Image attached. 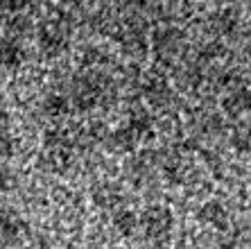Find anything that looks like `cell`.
Returning a JSON list of instances; mask_svg holds the SVG:
<instances>
[{"instance_id":"cell-12","label":"cell","mask_w":251,"mask_h":249,"mask_svg":"<svg viewBox=\"0 0 251 249\" xmlns=\"http://www.w3.org/2000/svg\"><path fill=\"white\" fill-rule=\"evenodd\" d=\"M93 199L98 206H102V209H118V206H123V195H120V191H118L116 186H100L98 191L93 193Z\"/></svg>"},{"instance_id":"cell-6","label":"cell","mask_w":251,"mask_h":249,"mask_svg":"<svg viewBox=\"0 0 251 249\" xmlns=\"http://www.w3.org/2000/svg\"><path fill=\"white\" fill-rule=\"evenodd\" d=\"M222 109L231 116H240L251 109V88H233L222 102Z\"/></svg>"},{"instance_id":"cell-19","label":"cell","mask_w":251,"mask_h":249,"mask_svg":"<svg viewBox=\"0 0 251 249\" xmlns=\"http://www.w3.org/2000/svg\"><path fill=\"white\" fill-rule=\"evenodd\" d=\"M113 224H116V229L120 233L129 236V233L138 226V218H136V213H131L129 209H118L116 215H113Z\"/></svg>"},{"instance_id":"cell-8","label":"cell","mask_w":251,"mask_h":249,"mask_svg":"<svg viewBox=\"0 0 251 249\" xmlns=\"http://www.w3.org/2000/svg\"><path fill=\"white\" fill-rule=\"evenodd\" d=\"M120 46H123L125 55H131V57H143L147 53V41L145 34L138 32V29H129L125 34H120Z\"/></svg>"},{"instance_id":"cell-21","label":"cell","mask_w":251,"mask_h":249,"mask_svg":"<svg viewBox=\"0 0 251 249\" xmlns=\"http://www.w3.org/2000/svg\"><path fill=\"white\" fill-rule=\"evenodd\" d=\"M14 186H16V174L7 166H0V188L2 191H12Z\"/></svg>"},{"instance_id":"cell-26","label":"cell","mask_w":251,"mask_h":249,"mask_svg":"<svg viewBox=\"0 0 251 249\" xmlns=\"http://www.w3.org/2000/svg\"><path fill=\"white\" fill-rule=\"evenodd\" d=\"M7 127H9V116L5 109H0V134H5Z\"/></svg>"},{"instance_id":"cell-14","label":"cell","mask_w":251,"mask_h":249,"mask_svg":"<svg viewBox=\"0 0 251 249\" xmlns=\"http://www.w3.org/2000/svg\"><path fill=\"white\" fill-rule=\"evenodd\" d=\"M193 127L201 134H217V132H222L224 122H222V118L217 116V113H213V111H199L197 116H195Z\"/></svg>"},{"instance_id":"cell-17","label":"cell","mask_w":251,"mask_h":249,"mask_svg":"<svg viewBox=\"0 0 251 249\" xmlns=\"http://www.w3.org/2000/svg\"><path fill=\"white\" fill-rule=\"evenodd\" d=\"M32 32V21H29L27 16H23V14H16V16H12V21L7 23V39L12 41H21L25 39V36Z\"/></svg>"},{"instance_id":"cell-11","label":"cell","mask_w":251,"mask_h":249,"mask_svg":"<svg viewBox=\"0 0 251 249\" xmlns=\"http://www.w3.org/2000/svg\"><path fill=\"white\" fill-rule=\"evenodd\" d=\"M172 77H175V82L179 86L190 88V86H197L201 82V70H199V66L195 61H183V66H179L172 73Z\"/></svg>"},{"instance_id":"cell-24","label":"cell","mask_w":251,"mask_h":249,"mask_svg":"<svg viewBox=\"0 0 251 249\" xmlns=\"http://www.w3.org/2000/svg\"><path fill=\"white\" fill-rule=\"evenodd\" d=\"M102 53H100L98 48H91V50H86V53H84V64L86 66H95V64H100V61H102Z\"/></svg>"},{"instance_id":"cell-9","label":"cell","mask_w":251,"mask_h":249,"mask_svg":"<svg viewBox=\"0 0 251 249\" xmlns=\"http://www.w3.org/2000/svg\"><path fill=\"white\" fill-rule=\"evenodd\" d=\"M104 143H109V147L116 152H129V150H134L136 143H138V134L134 129L123 127V129H116L113 134H109Z\"/></svg>"},{"instance_id":"cell-1","label":"cell","mask_w":251,"mask_h":249,"mask_svg":"<svg viewBox=\"0 0 251 249\" xmlns=\"http://www.w3.org/2000/svg\"><path fill=\"white\" fill-rule=\"evenodd\" d=\"M152 48L158 61H172L183 50V32L175 25H163L154 32Z\"/></svg>"},{"instance_id":"cell-7","label":"cell","mask_w":251,"mask_h":249,"mask_svg":"<svg viewBox=\"0 0 251 249\" xmlns=\"http://www.w3.org/2000/svg\"><path fill=\"white\" fill-rule=\"evenodd\" d=\"M238 25V18H235L233 9H222V12H215L208 18V29L215 36H226L231 34Z\"/></svg>"},{"instance_id":"cell-10","label":"cell","mask_w":251,"mask_h":249,"mask_svg":"<svg viewBox=\"0 0 251 249\" xmlns=\"http://www.w3.org/2000/svg\"><path fill=\"white\" fill-rule=\"evenodd\" d=\"M21 61H23V48H21V43L2 36L0 39V66L16 68Z\"/></svg>"},{"instance_id":"cell-2","label":"cell","mask_w":251,"mask_h":249,"mask_svg":"<svg viewBox=\"0 0 251 249\" xmlns=\"http://www.w3.org/2000/svg\"><path fill=\"white\" fill-rule=\"evenodd\" d=\"M66 41H68V25L64 21H59V18L46 21L39 29V48L50 57L64 50Z\"/></svg>"},{"instance_id":"cell-5","label":"cell","mask_w":251,"mask_h":249,"mask_svg":"<svg viewBox=\"0 0 251 249\" xmlns=\"http://www.w3.org/2000/svg\"><path fill=\"white\" fill-rule=\"evenodd\" d=\"M143 93L147 95L150 105L156 107V109H168V107L175 102V93L170 91L168 82H165L163 77H158V75H152L150 80L145 82Z\"/></svg>"},{"instance_id":"cell-18","label":"cell","mask_w":251,"mask_h":249,"mask_svg":"<svg viewBox=\"0 0 251 249\" xmlns=\"http://www.w3.org/2000/svg\"><path fill=\"white\" fill-rule=\"evenodd\" d=\"M66 111H68V100L66 95H59V93H52V95H48L43 100V113L50 118H59L64 116Z\"/></svg>"},{"instance_id":"cell-3","label":"cell","mask_w":251,"mask_h":249,"mask_svg":"<svg viewBox=\"0 0 251 249\" xmlns=\"http://www.w3.org/2000/svg\"><path fill=\"white\" fill-rule=\"evenodd\" d=\"M140 222L145 226L147 240H152V238H170L172 211L165 209V206H150V209H145Z\"/></svg>"},{"instance_id":"cell-15","label":"cell","mask_w":251,"mask_h":249,"mask_svg":"<svg viewBox=\"0 0 251 249\" xmlns=\"http://www.w3.org/2000/svg\"><path fill=\"white\" fill-rule=\"evenodd\" d=\"M70 163H73V152L70 150L46 152V157H43V166L52 172H64L66 168H70Z\"/></svg>"},{"instance_id":"cell-23","label":"cell","mask_w":251,"mask_h":249,"mask_svg":"<svg viewBox=\"0 0 251 249\" xmlns=\"http://www.w3.org/2000/svg\"><path fill=\"white\" fill-rule=\"evenodd\" d=\"M249 140H251L249 129H235V134H233V145L235 147H240V150H249Z\"/></svg>"},{"instance_id":"cell-20","label":"cell","mask_w":251,"mask_h":249,"mask_svg":"<svg viewBox=\"0 0 251 249\" xmlns=\"http://www.w3.org/2000/svg\"><path fill=\"white\" fill-rule=\"evenodd\" d=\"M150 125H152V118H150V113H147L145 109H134L131 111V116H129V129H134L136 134H145L150 132Z\"/></svg>"},{"instance_id":"cell-4","label":"cell","mask_w":251,"mask_h":249,"mask_svg":"<svg viewBox=\"0 0 251 249\" xmlns=\"http://www.w3.org/2000/svg\"><path fill=\"white\" fill-rule=\"evenodd\" d=\"M70 95H73V102H75L77 109L88 111L100 102L102 91L95 86V82L91 80V75H79L73 80V84H70Z\"/></svg>"},{"instance_id":"cell-27","label":"cell","mask_w":251,"mask_h":249,"mask_svg":"<svg viewBox=\"0 0 251 249\" xmlns=\"http://www.w3.org/2000/svg\"><path fill=\"white\" fill-rule=\"evenodd\" d=\"M2 16H5V9H2V2H0V21H2Z\"/></svg>"},{"instance_id":"cell-22","label":"cell","mask_w":251,"mask_h":249,"mask_svg":"<svg viewBox=\"0 0 251 249\" xmlns=\"http://www.w3.org/2000/svg\"><path fill=\"white\" fill-rule=\"evenodd\" d=\"M14 154V138L9 134H0V159H9Z\"/></svg>"},{"instance_id":"cell-25","label":"cell","mask_w":251,"mask_h":249,"mask_svg":"<svg viewBox=\"0 0 251 249\" xmlns=\"http://www.w3.org/2000/svg\"><path fill=\"white\" fill-rule=\"evenodd\" d=\"M147 247L150 249H170V243H168V238H152V240H147Z\"/></svg>"},{"instance_id":"cell-13","label":"cell","mask_w":251,"mask_h":249,"mask_svg":"<svg viewBox=\"0 0 251 249\" xmlns=\"http://www.w3.org/2000/svg\"><path fill=\"white\" fill-rule=\"evenodd\" d=\"M199 220L208 222L213 226H226L228 213L220 202H208V204H204V209L199 211Z\"/></svg>"},{"instance_id":"cell-16","label":"cell","mask_w":251,"mask_h":249,"mask_svg":"<svg viewBox=\"0 0 251 249\" xmlns=\"http://www.w3.org/2000/svg\"><path fill=\"white\" fill-rule=\"evenodd\" d=\"M25 226L23 222L18 220L14 213H7V211H2L0 213V233H2V238H7L9 243L12 240H16L18 236H21V231H23Z\"/></svg>"}]
</instances>
